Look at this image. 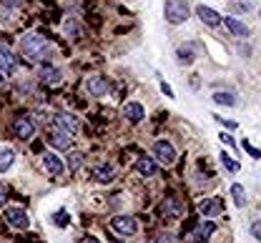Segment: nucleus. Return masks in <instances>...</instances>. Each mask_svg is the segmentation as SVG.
<instances>
[{
  "mask_svg": "<svg viewBox=\"0 0 261 243\" xmlns=\"http://www.w3.org/2000/svg\"><path fill=\"white\" fill-rule=\"evenodd\" d=\"M161 91H163V96H168V98H173V91L168 88V83H161Z\"/></svg>",
  "mask_w": 261,
  "mask_h": 243,
  "instance_id": "nucleus-36",
  "label": "nucleus"
},
{
  "mask_svg": "<svg viewBox=\"0 0 261 243\" xmlns=\"http://www.w3.org/2000/svg\"><path fill=\"white\" fill-rule=\"evenodd\" d=\"M65 30H68V35H76V38L81 35V30L76 28V23H68V28H65Z\"/></svg>",
  "mask_w": 261,
  "mask_h": 243,
  "instance_id": "nucleus-33",
  "label": "nucleus"
},
{
  "mask_svg": "<svg viewBox=\"0 0 261 243\" xmlns=\"http://www.w3.org/2000/svg\"><path fill=\"white\" fill-rule=\"evenodd\" d=\"M38 78L43 80V83H48V86H58L60 80H63L60 70L53 68V65H38Z\"/></svg>",
  "mask_w": 261,
  "mask_h": 243,
  "instance_id": "nucleus-10",
  "label": "nucleus"
},
{
  "mask_svg": "<svg viewBox=\"0 0 261 243\" xmlns=\"http://www.w3.org/2000/svg\"><path fill=\"white\" fill-rule=\"evenodd\" d=\"M43 168H46L51 176H60L65 166H63V158H60L58 153H46V155H43Z\"/></svg>",
  "mask_w": 261,
  "mask_h": 243,
  "instance_id": "nucleus-9",
  "label": "nucleus"
},
{
  "mask_svg": "<svg viewBox=\"0 0 261 243\" xmlns=\"http://www.w3.org/2000/svg\"><path fill=\"white\" fill-rule=\"evenodd\" d=\"M48 143H51L55 150H68V148H70V136L63 133V131H58V128H51V133H48Z\"/></svg>",
  "mask_w": 261,
  "mask_h": 243,
  "instance_id": "nucleus-11",
  "label": "nucleus"
},
{
  "mask_svg": "<svg viewBox=\"0 0 261 243\" xmlns=\"http://www.w3.org/2000/svg\"><path fill=\"white\" fill-rule=\"evenodd\" d=\"M231 198H234L236 208H244V206H246V191H244L241 183H234V186H231Z\"/></svg>",
  "mask_w": 261,
  "mask_h": 243,
  "instance_id": "nucleus-23",
  "label": "nucleus"
},
{
  "mask_svg": "<svg viewBox=\"0 0 261 243\" xmlns=\"http://www.w3.org/2000/svg\"><path fill=\"white\" fill-rule=\"evenodd\" d=\"M3 5H5V8H18L20 0H3Z\"/></svg>",
  "mask_w": 261,
  "mask_h": 243,
  "instance_id": "nucleus-35",
  "label": "nucleus"
},
{
  "mask_svg": "<svg viewBox=\"0 0 261 243\" xmlns=\"http://www.w3.org/2000/svg\"><path fill=\"white\" fill-rule=\"evenodd\" d=\"M110 228L123 233V236H133L138 231V221L133 216H116L113 221H110Z\"/></svg>",
  "mask_w": 261,
  "mask_h": 243,
  "instance_id": "nucleus-6",
  "label": "nucleus"
},
{
  "mask_svg": "<svg viewBox=\"0 0 261 243\" xmlns=\"http://www.w3.org/2000/svg\"><path fill=\"white\" fill-rule=\"evenodd\" d=\"M259 18H261V10H259Z\"/></svg>",
  "mask_w": 261,
  "mask_h": 243,
  "instance_id": "nucleus-39",
  "label": "nucleus"
},
{
  "mask_svg": "<svg viewBox=\"0 0 261 243\" xmlns=\"http://www.w3.org/2000/svg\"><path fill=\"white\" fill-rule=\"evenodd\" d=\"M161 213H163V216H181V213H183L181 200H178V198H166L163 206H161Z\"/></svg>",
  "mask_w": 261,
  "mask_h": 243,
  "instance_id": "nucleus-20",
  "label": "nucleus"
},
{
  "mask_svg": "<svg viewBox=\"0 0 261 243\" xmlns=\"http://www.w3.org/2000/svg\"><path fill=\"white\" fill-rule=\"evenodd\" d=\"M53 128H58L68 136H76L78 133V118L70 115V113H55L53 115Z\"/></svg>",
  "mask_w": 261,
  "mask_h": 243,
  "instance_id": "nucleus-3",
  "label": "nucleus"
},
{
  "mask_svg": "<svg viewBox=\"0 0 261 243\" xmlns=\"http://www.w3.org/2000/svg\"><path fill=\"white\" fill-rule=\"evenodd\" d=\"M136 171H138L141 176H146V178H151V176L158 173V166H156V160H154V158L141 155V158L136 160Z\"/></svg>",
  "mask_w": 261,
  "mask_h": 243,
  "instance_id": "nucleus-12",
  "label": "nucleus"
},
{
  "mask_svg": "<svg viewBox=\"0 0 261 243\" xmlns=\"http://www.w3.org/2000/svg\"><path fill=\"white\" fill-rule=\"evenodd\" d=\"M244 150H246L249 155H254V158H261V150H259V148H254L249 141H244Z\"/></svg>",
  "mask_w": 261,
  "mask_h": 243,
  "instance_id": "nucleus-30",
  "label": "nucleus"
},
{
  "mask_svg": "<svg viewBox=\"0 0 261 243\" xmlns=\"http://www.w3.org/2000/svg\"><path fill=\"white\" fill-rule=\"evenodd\" d=\"M83 166V153H73L70 158H68V168L70 171H78Z\"/></svg>",
  "mask_w": 261,
  "mask_h": 243,
  "instance_id": "nucleus-26",
  "label": "nucleus"
},
{
  "mask_svg": "<svg viewBox=\"0 0 261 243\" xmlns=\"http://www.w3.org/2000/svg\"><path fill=\"white\" fill-rule=\"evenodd\" d=\"M221 20L226 23V28H229V30H231V33H234L236 38H249V33H251V30H249V25H244V23H241L239 18L229 15V18H221Z\"/></svg>",
  "mask_w": 261,
  "mask_h": 243,
  "instance_id": "nucleus-18",
  "label": "nucleus"
},
{
  "mask_svg": "<svg viewBox=\"0 0 261 243\" xmlns=\"http://www.w3.org/2000/svg\"><path fill=\"white\" fill-rule=\"evenodd\" d=\"M201 213H204L206 218L221 216V213H223V200H221V198H209V200H204V203H201Z\"/></svg>",
  "mask_w": 261,
  "mask_h": 243,
  "instance_id": "nucleus-14",
  "label": "nucleus"
},
{
  "mask_svg": "<svg viewBox=\"0 0 261 243\" xmlns=\"http://www.w3.org/2000/svg\"><path fill=\"white\" fill-rule=\"evenodd\" d=\"M118 243H123V241H118Z\"/></svg>",
  "mask_w": 261,
  "mask_h": 243,
  "instance_id": "nucleus-40",
  "label": "nucleus"
},
{
  "mask_svg": "<svg viewBox=\"0 0 261 243\" xmlns=\"http://www.w3.org/2000/svg\"><path fill=\"white\" fill-rule=\"evenodd\" d=\"M221 163H223V168H226L229 173H239V171H241L239 160H236V158H231L229 153H221Z\"/></svg>",
  "mask_w": 261,
  "mask_h": 243,
  "instance_id": "nucleus-24",
  "label": "nucleus"
},
{
  "mask_svg": "<svg viewBox=\"0 0 261 243\" xmlns=\"http://www.w3.org/2000/svg\"><path fill=\"white\" fill-rule=\"evenodd\" d=\"M13 133H15V138H20V141H30V138L35 136V120H33L30 115L18 118L15 126H13Z\"/></svg>",
  "mask_w": 261,
  "mask_h": 243,
  "instance_id": "nucleus-5",
  "label": "nucleus"
},
{
  "mask_svg": "<svg viewBox=\"0 0 261 243\" xmlns=\"http://www.w3.org/2000/svg\"><path fill=\"white\" fill-rule=\"evenodd\" d=\"M221 143H223V146H234V138H231L229 133H221Z\"/></svg>",
  "mask_w": 261,
  "mask_h": 243,
  "instance_id": "nucleus-34",
  "label": "nucleus"
},
{
  "mask_svg": "<svg viewBox=\"0 0 261 243\" xmlns=\"http://www.w3.org/2000/svg\"><path fill=\"white\" fill-rule=\"evenodd\" d=\"M196 15H199V20H201L204 25H209V28H218V25H221V15H218L213 8H209V5H199V8H196Z\"/></svg>",
  "mask_w": 261,
  "mask_h": 243,
  "instance_id": "nucleus-8",
  "label": "nucleus"
},
{
  "mask_svg": "<svg viewBox=\"0 0 261 243\" xmlns=\"http://www.w3.org/2000/svg\"><path fill=\"white\" fill-rule=\"evenodd\" d=\"M88 243H101V241H96V238H91V241H88Z\"/></svg>",
  "mask_w": 261,
  "mask_h": 243,
  "instance_id": "nucleus-38",
  "label": "nucleus"
},
{
  "mask_svg": "<svg viewBox=\"0 0 261 243\" xmlns=\"http://www.w3.org/2000/svg\"><path fill=\"white\" fill-rule=\"evenodd\" d=\"M86 88H88V93H93V96H105V93H108V80L101 78V75H91V78L86 80Z\"/></svg>",
  "mask_w": 261,
  "mask_h": 243,
  "instance_id": "nucleus-16",
  "label": "nucleus"
},
{
  "mask_svg": "<svg viewBox=\"0 0 261 243\" xmlns=\"http://www.w3.org/2000/svg\"><path fill=\"white\" fill-rule=\"evenodd\" d=\"M20 48H23V53H25V58H38L46 48H48V40L41 35V33H28L23 40H20Z\"/></svg>",
  "mask_w": 261,
  "mask_h": 243,
  "instance_id": "nucleus-2",
  "label": "nucleus"
},
{
  "mask_svg": "<svg viewBox=\"0 0 261 243\" xmlns=\"http://www.w3.org/2000/svg\"><path fill=\"white\" fill-rule=\"evenodd\" d=\"M8 195H10V188H8L5 183H0V206H5V200H8Z\"/></svg>",
  "mask_w": 261,
  "mask_h": 243,
  "instance_id": "nucleus-27",
  "label": "nucleus"
},
{
  "mask_svg": "<svg viewBox=\"0 0 261 243\" xmlns=\"http://www.w3.org/2000/svg\"><path fill=\"white\" fill-rule=\"evenodd\" d=\"M123 115H126V120H131V123H141L143 115H146V110H143V105H141V103L131 100V103H126V105H123Z\"/></svg>",
  "mask_w": 261,
  "mask_h": 243,
  "instance_id": "nucleus-17",
  "label": "nucleus"
},
{
  "mask_svg": "<svg viewBox=\"0 0 261 243\" xmlns=\"http://www.w3.org/2000/svg\"><path fill=\"white\" fill-rule=\"evenodd\" d=\"M213 228H216V226H213V221H204V223H201V226L191 233V238H194L196 243H206V241H209V236L213 233Z\"/></svg>",
  "mask_w": 261,
  "mask_h": 243,
  "instance_id": "nucleus-19",
  "label": "nucleus"
},
{
  "mask_svg": "<svg viewBox=\"0 0 261 243\" xmlns=\"http://www.w3.org/2000/svg\"><path fill=\"white\" fill-rule=\"evenodd\" d=\"M154 155H156V160H161L163 166H173L176 148H173L171 141H156V143H154Z\"/></svg>",
  "mask_w": 261,
  "mask_h": 243,
  "instance_id": "nucleus-4",
  "label": "nucleus"
},
{
  "mask_svg": "<svg viewBox=\"0 0 261 243\" xmlns=\"http://www.w3.org/2000/svg\"><path fill=\"white\" fill-rule=\"evenodd\" d=\"M113 178H116V168L110 163H101L93 168V181H98V183H110Z\"/></svg>",
  "mask_w": 261,
  "mask_h": 243,
  "instance_id": "nucleus-15",
  "label": "nucleus"
},
{
  "mask_svg": "<svg viewBox=\"0 0 261 243\" xmlns=\"http://www.w3.org/2000/svg\"><path fill=\"white\" fill-rule=\"evenodd\" d=\"M13 163H15V150L3 148V150H0V173L10 171V168H13Z\"/></svg>",
  "mask_w": 261,
  "mask_h": 243,
  "instance_id": "nucleus-21",
  "label": "nucleus"
},
{
  "mask_svg": "<svg viewBox=\"0 0 261 243\" xmlns=\"http://www.w3.org/2000/svg\"><path fill=\"white\" fill-rule=\"evenodd\" d=\"M15 68H18V60H15L13 50L5 48V46H0V70L3 73H15Z\"/></svg>",
  "mask_w": 261,
  "mask_h": 243,
  "instance_id": "nucleus-13",
  "label": "nucleus"
},
{
  "mask_svg": "<svg viewBox=\"0 0 261 243\" xmlns=\"http://www.w3.org/2000/svg\"><path fill=\"white\" fill-rule=\"evenodd\" d=\"M5 75H8V73H3V70H0V86L5 83Z\"/></svg>",
  "mask_w": 261,
  "mask_h": 243,
  "instance_id": "nucleus-37",
  "label": "nucleus"
},
{
  "mask_svg": "<svg viewBox=\"0 0 261 243\" xmlns=\"http://www.w3.org/2000/svg\"><path fill=\"white\" fill-rule=\"evenodd\" d=\"M163 10H166V20L171 25H181V23L189 20V15H191V8H189L186 0H166Z\"/></svg>",
  "mask_w": 261,
  "mask_h": 243,
  "instance_id": "nucleus-1",
  "label": "nucleus"
},
{
  "mask_svg": "<svg viewBox=\"0 0 261 243\" xmlns=\"http://www.w3.org/2000/svg\"><path fill=\"white\" fill-rule=\"evenodd\" d=\"M229 8H231V13H246V10H249L246 3H234V0L229 3Z\"/></svg>",
  "mask_w": 261,
  "mask_h": 243,
  "instance_id": "nucleus-28",
  "label": "nucleus"
},
{
  "mask_svg": "<svg viewBox=\"0 0 261 243\" xmlns=\"http://www.w3.org/2000/svg\"><path fill=\"white\" fill-rule=\"evenodd\" d=\"M213 103H216V105L231 108V105L236 103V98H234V93H213Z\"/></svg>",
  "mask_w": 261,
  "mask_h": 243,
  "instance_id": "nucleus-25",
  "label": "nucleus"
},
{
  "mask_svg": "<svg viewBox=\"0 0 261 243\" xmlns=\"http://www.w3.org/2000/svg\"><path fill=\"white\" fill-rule=\"evenodd\" d=\"M249 231H251V236H254L256 241H261V221H254Z\"/></svg>",
  "mask_w": 261,
  "mask_h": 243,
  "instance_id": "nucleus-31",
  "label": "nucleus"
},
{
  "mask_svg": "<svg viewBox=\"0 0 261 243\" xmlns=\"http://www.w3.org/2000/svg\"><path fill=\"white\" fill-rule=\"evenodd\" d=\"M213 120H218V123H223V126H226V128L236 131V120H229V118H221V115H213Z\"/></svg>",
  "mask_w": 261,
  "mask_h": 243,
  "instance_id": "nucleus-29",
  "label": "nucleus"
},
{
  "mask_svg": "<svg viewBox=\"0 0 261 243\" xmlns=\"http://www.w3.org/2000/svg\"><path fill=\"white\" fill-rule=\"evenodd\" d=\"M55 226H68V213L65 211H60V213H55Z\"/></svg>",
  "mask_w": 261,
  "mask_h": 243,
  "instance_id": "nucleus-32",
  "label": "nucleus"
},
{
  "mask_svg": "<svg viewBox=\"0 0 261 243\" xmlns=\"http://www.w3.org/2000/svg\"><path fill=\"white\" fill-rule=\"evenodd\" d=\"M194 53H196L194 43H186V46H181V48L176 50V55H178V63H181V65L191 63V60H194Z\"/></svg>",
  "mask_w": 261,
  "mask_h": 243,
  "instance_id": "nucleus-22",
  "label": "nucleus"
},
{
  "mask_svg": "<svg viewBox=\"0 0 261 243\" xmlns=\"http://www.w3.org/2000/svg\"><path fill=\"white\" fill-rule=\"evenodd\" d=\"M5 221H8V226H13L18 231H25L30 226V218H28V213L23 208H8L5 211Z\"/></svg>",
  "mask_w": 261,
  "mask_h": 243,
  "instance_id": "nucleus-7",
  "label": "nucleus"
}]
</instances>
